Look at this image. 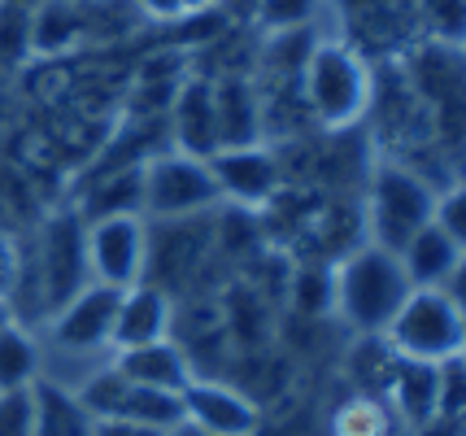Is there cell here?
<instances>
[{
  "mask_svg": "<svg viewBox=\"0 0 466 436\" xmlns=\"http://www.w3.org/2000/svg\"><path fill=\"white\" fill-rule=\"evenodd\" d=\"M223 197L218 184L205 167V157H187V153H153L144 162V206L140 214H153L157 223L170 218H197V214H214Z\"/></svg>",
  "mask_w": 466,
  "mask_h": 436,
  "instance_id": "cell-5",
  "label": "cell"
},
{
  "mask_svg": "<svg viewBox=\"0 0 466 436\" xmlns=\"http://www.w3.org/2000/svg\"><path fill=\"white\" fill-rule=\"evenodd\" d=\"M83 44H122L140 31L144 14L136 0H79Z\"/></svg>",
  "mask_w": 466,
  "mask_h": 436,
  "instance_id": "cell-23",
  "label": "cell"
},
{
  "mask_svg": "<svg viewBox=\"0 0 466 436\" xmlns=\"http://www.w3.org/2000/svg\"><path fill=\"white\" fill-rule=\"evenodd\" d=\"M384 340L401 358H419V362L458 358L466 340L462 297H453L445 289H410L401 310L384 328Z\"/></svg>",
  "mask_w": 466,
  "mask_h": 436,
  "instance_id": "cell-4",
  "label": "cell"
},
{
  "mask_svg": "<svg viewBox=\"0 0 466 436\" xmlns=\"http://www.w3.org/2000/svg\"><path fill=\"white\" fill-rule=\"evenodd\" d=\"M436 209V188L423 175H414L401 162H380L366 179V206L362 223L370 231V245H380L388 253H401L410 236L431 223Z\"/></svg>",
  "mask_w": 466,
  "mask_h": 436,
  "instance_id": "cell-3",
  "label": "cell"
},
{
  "mask_svg": "<svg viewBox=\"0 0 466 436\" xmlns=\"http://www.w3.org/2000/svg\"><path fill=\"white\" fill-rule=\"evenodd\" d=\"M114 314H118V289L87 279L66 306L53 310V340L61 350H101L114 336Z\"/></svg>",
  "mask_w": 466,
  "mask_h": 436,
  "instance_id": "cell-12",
  "label": "cell"
},
{
  "mask_svg": "<svg viewBox=\"0 0 466 436\" xmlns=\"http://www.w3.org/2000/svg\"><path fill=\"white\" fill-rule=\"evenodd\" d=\"M127 389H131V380H127L118 367H105V371H96L79 389V401L92 411V419H114L122 411V397H127Z\"/></svg>",
  "mask_w": 466,
  "mask_h": 436,
  "instance_id": "cell-29",
  "label": "cell"
},
{
  "mask_svg": "<svg viewBox=\"0 0 466 436\" xmlns=\"http://www.w3.org/2000/svg\"><path fill=\"white\" fill-rule=\"evenodd\" d=\"M92 436H166V432L144 428V423H131V419H96Z\"/></svg>",
  "mask_w": 466,
  "mask_h": 436,
  "instance_id": "cell-36",
  "label": "cell"
},
{
  "mask_svg": "<svg viewBox=\"0 0 466 436\" xmlns=\"http://www.w3.org/2000/svg\"><path fill=\"white\" fill-rule=\"evenodd\" d=\"M397 358H401V353L388 345L384 332L362 336V340L349 350V375H353V389H358V393L384 397L388 375H392V367H397Z\"/></svg>",
  "mask_w": 466,
  "mask_h": 436,
  "instance_id": "cell-25",
  "label": "cell"
},
{
  "mask_svg": "<svg viewBox=\"0 0 466 436\" xmlns=\"http://www.w3.org/2000/svg\"><path fill=\"white\" fill-rule=\"evenodd\" d=\"M292 306L309 314V319L323 314L331 306V267H323V262L297 267V275H292Z\"/></svg>",
  "mask_w": 466,
  "mask_h": 436,
  "instance_id": "cell-30",
  "label": "cell"
},
{
  "mask_svg": "<svg viewBox=\"0 0 466 436\" xmlns=\"http://www.w3.org/2000/svg\"><path fill=\"white\" fill-rule=\"evenodd\" d=\"M209 253H218L214 214L157 223V231H148V270H144V279L175 297L179 284L197 279V270H201V262Z\"/></svg>",
  "mask_w": 466,
  "mask_h": 436,
  "instance_id": "cell-9",
  "label": "cell"
},
{
  "mask_svg": "<svg viewBox=\"0 0 466 436\" xmlns=\"http://www.w3.org/2000/svg\"><path fill=\"white\" fill-rule=\"evenodd\" d=\"M327 436H406V423L392 415L384 397L375 393H353L331 406L327 415Z\"/></svg>",
  "mask_w": 466,
  "mask_h": 436,
  "instance_id": "cell-21",
  "label": "cell"
},
{
  "mask_svg": "<svg viewBox=\"0 0 466 436\" xmlns=\"http://www.w3.org/2000/svg\"><path fill=\"white\" fill-rule=\"evenodd\" d=\"M214 118H218V148L266 145L262 140V96L248 75H214Z\"/></svg>",
  "mask_w": 466,
  "mask_h": 436,
  "instance_id": "cell-16",
  "label": "cell"
},
{
  "mask_svg": "<svg viewBox=\"0 0 466 436\" xmlns=\"http://www.w3.org/2000/svg\"><path fill=\"white\" fill-rule=\"evenodd\" d=\"M35 380H40V350L22 323H9L0 332V393L31 389Z\"/></svg>",
  "mask_w": 466,
  "mask_h": 436,
  "instance_id": "cell-24",
  "label": "cell"
},
{
  "mask_svg": "<svg viewBox=\"0 0 466 436\" xmlns=\"http://www.w3.org/2000/svg\"><path fill=\"white\" fill-rule=\"evenodd\" d=\"M384 401L392 406V415L406 428L423 423L436 415V362H419V358H397V367L388 375Z\"/></svg>",
  "mask_w": 466,
  "mask_h": 436,
  "instance_id": "cell-19",
  "label": "cell"
},
{
  "mask_svg": "<svg viewBox=\"0 0 466 436\" xmlns=\"http://www.w3.org/2000/svg\"><path fill=\"white\" fill-rule=\"evenodd\" d=\"M209 9V0H183V14L192 18V14H205Z\"/></svg>",
  "mask_w": 466,
  "mask_h": 436,
  "instance_id": "cell-38",
  "label": "cell"
},
{
  "mask_svg": "<svg viewBox=\"0 0 466 436\" xmlns=\"http://www.w3.org/2000/svg\"><path fill=\"white\" fill-rule=\"evenodd\" d=\"M319 0H258V26L266 31H288V26H309Z\"/></svg>",
  "mask_w": 466,
  "mask_h": 436,
  "instance_id": "cell-31",
  "label": "cell"
},
{
  "mask_svg": "<svg viewBox=\"0 0 466 436\" xmlns=\"http://www.w3.org/2000/svg\"><path fill=\"white\" fill-rule=\"evenodd\" d=\"M0 436H35L31 432V401H26V389L0 393Z\"/></svg>",
  "mask_w": 466,
  "mask_h": 436,
  "instance_id": "cell-33",
  "label": "cell"
},
{
  "mask_svg": "<svg viewBox=\"0 0 466 436\" xmlns=\"http://www.w3.org/2000/svg\"><path fill=\"white\" fill-rule=\"evenodd\" d=\"M410 289L414 284L401 270V258L370 240L349 249L331 270V306L358 336L384 332L392 314L401 310V301L410 297Z\"/></svg>",
  "mask_w": 466,
  "mask_h": 436,
  "instance_id": "cell-1",
  "label": "cell"
},
{
  "mask_svg": "<svg viewBox=\"0 0 466 436\" xmlns=\"http://www.w3.org/2000/svg\"><path fill=\"white\" fill-rule=\"evenodd\" d=\"M370 87H375V66L362 62L349 44H314L301 70V96L314 127H323V131L362 127L366 109H370Z\"/></svg>",
  "mask_w": 466,
  "mask_h": 436,
  "instance_id": "cell-2",
  "label": "cell"
},
{
  "mask_svg": "<svg viewBox=\"0 0 466 436\" xmlns=\"http://www.w3.org/2000/svg\"><path fill=\"white\" fill-rule=\"evenodd\" d=\"M205 167L218 184V197L240 209H266L284 188V162L275 157V145L218 148L205 157Z\"/></svg>",
  "mask_w": 466,
  "mask_h": 436,
  "instance_id": "cell-11",
  "label": "cell"
},
{
  "mask_svg": "<svg viewBox=\"0 0 466 436\" xmlns=\"http://www.w3.org/2000/svg\"><path fill=\"white\" fill-rule=\"evenodd\" d=\"M462 428H466L462 419L431 415V419H423V423H414V428H406V436H466Z\"/></svg>",
  "mask_w": 466,
  "mask_h": 436,
  "instance_id": "cell-35",
  "label": "cell"
},
{
  "mask_svg": "<svg viewBox=\"0 0 466 436\" xmlns=\"http://www.w3.org/2000/svg\"><path fill=\"white\" fill-rule=\"evenodd\" d=\"M31 258H35V270H31L35 310L53 314L92 279V275H87V253H83V218L79 214H53V218L44 223Z\"/></svg>",
  "mask_w": 466,
  "mask_h": 436,
  "instance_id": "cell-8",
  "label": "cell"
},
{
  "mask_svg": "<svg viewBox=\"0 0 466 436\" xmlns=\"http://www.w3.org/2000/svg\"><path fill=\"white\" fill-rule=\"evenodd\" d=\"M114 419H131V423H144V428L170 432L175 423H183V406H179V393H157V389L131 384L127 397H122V411Z\"/></svg>",
  "mask_w": 466,
  "mask_h": 436,
  "instance_id": "cell-26",
  "label": "cell"
},
{
  "mask_svg": "<svg viewBox=\"0 0 466 436\" xmlns=\"http://www.w3.org/2000/svg\"><path fill=\"white\" fill-rule=\"evenodd\" d=\"M345 40L362 62H397L406 48L423 40L419 31V0H340Z\"/></svg>",
  "mask_w": 466,
  "mask_h": 436,
  "instance_id": "cell-6",
  "label": "cell"
},
{
  "mask_svg": "<svg viewBox=\"0 0 466 436\" xmlns=\"http://www.w3.org/2000/svg\"><path fill=\"white\" fill-rule=\"evenodd\" d=\"M419 31L431 44L462 48L466 31V0H419Z\"/></svg>",
  "mask_w": 466,
  "mask_h": 436,
  "instance_id": "cell-27",
  "label": "cell"
},
{
  "mask_svg": "<svg viewBox=\"0 0 466 436\" xmlns=\"http://www.w3.org/2000/svg\"><path fill=\"white\" fill-rule=\"evenodd\" d=\"M83 253L87 275L105 289H136L148 270V228L144 214H105L83 223Z\"/></svg>",
  "mask_w": 466,
  "mask_h": 436,
  "instance_id": "cell-7",
  "label": "cell"
},
{
  "mask_svg": "<svg viewBox=\"0 0 466 436\" xmlns=\"http://www.w3.org/2000/svg\"><path fill=\"white\" fill-rule=\"evenodd\" d=\"M466 397H462V353L436 362V415L462 419Z\"/></svg>",
  "mask_w": 466,
  "mask_h": 436,
  "instance_id": "cell-32",
  "label": "cell"
},
{
  "mask_svg": "<svg viewBox=\"0 0 466 436\" xmlns=\"http://www.w3.org/2000/svg\"><path fill=\"white\" fill-rule=\"evenodd\" d=\"M75 48H83L79 0H40L31 9V53L57 62Z\"/></svg>",
  "mask_w": 466,
  "mask_h": 436,
  "instance_id": "cell-20",
  "label": "cell"
},
{
  "mask_svg": "<svg viewBox=\"0 0 466 436\" xmlns=\"http://www.w3.org/2000/svg\"><path fill=\"white\" fill-rule=\"evenodd\" d=\"M140 206H144V167H118L96 175L79 218L87 223V218H105V214H140Z\"/></svg>",
  "mask_w": 466,
  "mask_h": 436,
  "instance_id": "cell-22",
  "label": "cell"
},
{
  "mask_svg": "<svg viewBox=\"0 0 466 436\" xmlns=\"http://www.w3.org/2000/svg\"><path fill=\"white\" fill-rule=\"evenodd\" d=\"M131 384L140 389H157V393H179L183 384L192 380V358L166 336V340H153V345H140V350H118V362H114Z\"/></svg>",
  "mask_w": 466,
  "mask_h": 436,
  "instance_id": "cell-18",
  "label": "cell"
},
{
  "mask_svg": "<svg viewBox=\"0 0 466 436\" xmlns=\"http://www.w3.org/2000/svg\"><path fill=\"white\" fill-rule=\"evenodd\" d=\"M170 140L175 153L209 157L218 153V118H214V84L205 75H187L170 101Z\"/></svg>",
  "mask_w": 466,
  "mask_h": 436,
  "instance_id": "cell-15",
  "label": "cell"
},
{
  "mask_svg": "<svg viewBox=\"0 0 466 436\" xmlns=\"http://www.w3.org/2000/svg\"><path fill=\"white\" fill-rule=\"evenodd\" d=\"M401 270H406V279L414 289H445L453 297H462V258H466V245L462 240H453L445 228H436V223H427L410 236L406 245H401Z\"/></svg>",
  "mask_w": 466,
  "mask_h": 436,
  "instance_id": "cell-13",
  "label": "cell"
},
{
  "mask_svg": "<svg viewBox=\"0 0 466 436\" xmlns=\"http://www.w3.org/2000/svg\"><path fill=\"white\" fill-rule=\"evenodd\" d=\"M183 423L201 428L205 436H258L262 432V406L244 393L240 384H227L214 375H192L179 389Z\"/></svg>",
  "mask_w": 466,
  "mask_h": 436,
  "instance_id": "cell-10",
  "label": "cell"
},
{
  "mask_svg": "<svg viewBox=\"0 0 466 436\" xmlns=\"http://www.w3.org/2000/svg\"><path fill=\"white\" fill-rule=\"evenodd\" d=\"M175 328V297L162 292L157 284H136V289L118 292V314H114V350H140L153 340H166Z\"/></svg>",
  "mask_w": 466,
  "mask_h": 436,
  "instance_id": "cell-14",
  "label": "cell"
},
{
  "mask_svg": "<svg viewBox=\"0 0 466 436\" xmlns=\"http://www.w3.org/2000/svg\"><path fill=\"white\" fill-rule=\"evenodd\" d=\"M136 9L144 14V22H183V0H136Z\"/></svg>",
  "mask_w": 466,
  "mask_h": 436,
  "instance_id": "cell-34",
  "label": "cell"
},
{
  "mask_svg": "<svg viewBox=\"0 0 466 436\" xmlns=\"http://www.w3.org/2000/svg\"><path fill=\"white\" fill-rule=\"evenodd\" d=\"M31 57V9L0 0V70H14Z\"/></svg>",
  "mask_w": 466,
  "mask_h": 436,
  "instance_id": "cell-28",
  "label": "cell"
},
{
  "mask_svg": "<svg viewBox=\"0 0 466 436\" xmlns=\"http://www.w3.org/2000/svg\"><path fill=\"white\" fill-rule=\"evenodd\" d=\"M166 436H205V432H201V428H192V423H175Z\"/></svg>",
  "mask_w": 466,
  "mask_h": 436,
  "instance_id": "cell-37",
  "label": "cell"
},
{
  "mask_svg": "<svg viewBox=\"0 0 466 436\" xmlns=\"http://www.w3.org/2000/svg\"><path fill=\"white\" fill-rule=\"evenodd\" d=\"M26 401H31V432L35 436H92V428H96V419L79 401V393L57 380L40 375L26 389Z\"/></svg>",
  "mask_w": 466,
  "mask_h": 436,
  "instance_id": "cell-17",
  "label": "cell"
}]
</instances>
